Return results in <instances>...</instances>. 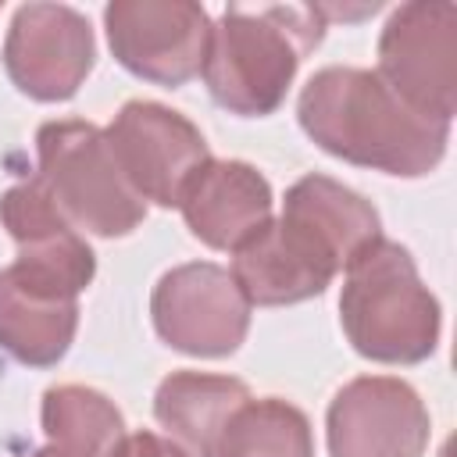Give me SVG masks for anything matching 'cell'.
I'll return each instance as SVG.
<instances>
[{"label":"cell","mask_w":457,"mask_h":457,"mask_svg":"<svg viewBox=\"0 0 457 457\" xmlns=\"http://www.w3.org/2000/svg\"><path fill=\"white\" fill-rule=\"evenodd\" d=\"M0 225L18 243V261L46 268L86 289L96 275V257L86 236L54 207L36 175L21 179L0 196Z\"/></svg>","instance_id":"5bb4252c"},{"label":"cell","mask_w":457,"mask_h":457,"mask_svg":"<svg viewBox=\"0 0 457 457\" xmlns=\"http://www.w3.org/2000/svg\"><path fill=\"white\" fill-rule=\"evenodd\" d=\"M300 129L325 154L400 179L439 168L450 125L407 107L371 68L328 64L307 79L296 100Z\"/></svg>","instance_id":"6da1fadb"},{"label":"cell","mask_w":457,"mask_h":457,"mask_svg":"<svg viewBox=\"0 0 457 457\" xmlns=\"http://www.w3.org/2000/svg\"><path fill=\"white\" fill-rule=\"evenodd\" d=\"M96 61L89 18L68 4H21L4 39V68L11 82L39 100L61 104L79 93Z\"/></svg>","instance_id":"9c48e42d"},{"label":"cell","mask_w":457,"mask_h":457,"mask_svg":"<svg viewBox=\"0 0 457 457\" xmlns=\"http://www.w3.org/2000/svg\"><path fill=\"white\" fill-rule=\"evenodd\" d=\"M375 75L418 114L453 121L457 111V7L400 4L378 36Z\"/></svg>","instance_id":"5b68a950"},{"label":"cell","mask_w":457,"mask_h":457,"mask_svg":"<svg viewBox=\"0 0 457 457\" xmlns=\"http://www.w3.org/2000/svg\"><path fill=\"white\" fill-rule=\"evenodd\" d=\"M114 457H186V453L171 439H164V436H157L150 428H139V432L125 436V443H121V450Z\"/></svg>","instance_id":"d6986e66"},{"label":"cell","mask_w":457,"mask_h":457,"mask_svg":"<svg viewBox=\"0 0 457 457\" xmlns=\"http://www.w3.org/2000/svg\"><path fill=\"white\" fill-rule=\"evenodd\" d=\"M104 29L114 61L143 82L175 89L204 71L211 18L193 0H111Z\"/></svg>","instance_id":"52a82bcc"},{"label":"cell","mask_w":457,"mask_h":457,"mask_svg":"<svg viewBox=\"0 0 457 457\" xmlns=\"http://www.w3.org/2000/svg\"><path fill=\"white\" fill-rule=\"evenodd\" d=\"M32 457H54V453H50V450H36Z\"/></svg>","instance_id":"ffe728a7"},{"label":"cell","mask_w":457,"mask_h":457,"mask_svg":"<svg viewBox=\"0 0 457 457\" xmlns=\"http://www.w3.org/2000/svg\"><path fill=\"white\" fill-rule=\"evenodd\" d=\"M328 457H421L428 411L418 389L393 375H357L328 403Z\"/></svg>","instance_id":"30bf717a"},{"label":"cell","mask_w":457,"mask_h":457,"mask_svg":"<svg viewBox=\"0 0 457 457\" xmlns=\"http://www.w3.org/2000/svg\"><path fill=\"white\" fill-rule=\"evenodd\" d=\"M325 25V4H228L211 25L200 71L211 100L239 118L278 111Z\"/></svg>","instance_id":"7a4b0ae2"},{"label":"cell","mask_w":457,"mask_h":457,"mask_svg":"<svg viewBox=\"0 0 457 457\" xmlns=\"http://www.w3.org/2000/svg\"><path fill=\"white\" fill-rule=\"evenodd\" d=\"M179 211L204 246L232 253L264 221H271V186L246 161L207 157L186 182Z\"/></svg>","instance_id":"4fadbf2b"},{"label":"cell","mask_w":457,"mask_h":457,"mask_svg":"<svg viewBox=\"0 0 457 457\" xmlns=\"http://www.w3.org/2000/svg\"><path fill=\"white\" fill-rule=\"evenodd\" d=\"M282 214L296 218L300 225H307L343 264V271L371 246L382 239V221L378 211L353 193L350 186L328 179V175H303L286 189V204Z\"/></svg>","instance_id":"2e32d148"},{"label":"cell","mask_w":457,"mask_h":457,"mask_svg":"<svg viewBox=\"0 0 457 457\" xmlns=\"http://www.w3.org/2000/svg\"><path fill=\"white\" fill-rule=\"evenodd\" d=\"M36 157L39 186L79 232L118 239L146 218V204L118 171L107 136L93 121H43L36 132Z\"/></svg>","instance_id":"277c9868"},{"label":"cell","mask_w":457,"mask_h":457,"mask_svg":"<svg viewBox=\"0 0 457 457\" xmlns=\"http://www.w3.org/2000/svg\"><path fill=\"white\" fill-rule=\"evenodd\" d=\"M150 318L157 336L189 357H228L239 350L250 328V300L211 261H189L164 271L150 296Z\"/></svg>","instance_id":"8992f818"},{"label":"cell","mask_w":457,"mask_h":457,"mask_svg":"<svg viewBox=\"0 0 457 457\" xmlns=\"http://www.w3.org/2000/svg\"><path fill=\"white\" fill-rule=\"evenodd\" d=\"M104 136L132 193L157 207H179L186 182L211 157L204 132L157 100L121 104Z\"/></svg>","instance_id":"ba28073f"},{"label":"cell","mask_w":457,"mask_h":457,"mask_svg":"<svg viewBox=\"0 0 457 457\" xmlns=\"http://www.w3.org/2000/svg\"><path fill=\"white\" fill-rule=\"evenodd\" d=\"M214 457H314L311 421L289 400L250 396L228 418Z\"/></svg>","instance_id":"ac0fdd59"},{"label":"cell","mask_w":457,"mask_h":457,"mask_svg":"<svg viewBox=\"0 0 457 457\" xmlns=\"http://www.w3.org/2000/svg\"><path fill=\"white\" fill-rule=\"evenodd\" d=\"M343 271L336 253L296 218L264 221L243 246L232 250V278L257 307H282L321 296Z\"/></svg>","instance_id":"8fae6325"},{"label":"cell","mask_w":457,"mask_h":457,"mask_svg":"<svg viewBox=\"0 0 457 457\" xmlns=\"http://www.w3.org/2000/svg\"><path fill=\"white\" fill-rule=\"evenodd\" d=\"M43 432L54 457H114L125 443V418L111 396L89 386H50L43 393Z\"/></svg>","instance_id":"e0dca14e"},{"label":"cell","mask_w":457,"mask_h":457,"mask_svg":"<svg viewBox=\"0 0 457 457\" xmlns=\"http://www.w3.org/2000/svg\"><path fill=\"white\" fill-rule=\"evenodd\" d=\"M250 400L243 378L211 371H171L154 393V418L186 457H214L236 407Z\"/></svg>","instance_id":"9a60e30c"},{"label":"cell","mask_w":457,"mask_h":457,"mask_svg":"<svg viewBox=\"0 0 457 457\" xmlns=\"http://www.w3.org/2000/svg\"><path fill=\"white\" fill-rule=\"evenodd\" d=\"M79 286L14 261L0 268V350L29 368H54L79 328Z\"/></svg>","instance_id":"7c38bea8"},{"label":"cell","mask_w":457,"mask_h":457,"mask_svg":"<svg viewBox=\"0 0 457 457\" xmlns=\"http://www.w3.org/2000/svg\"><path fill=\"white\" fill-rule=\"evenodd\" d=\"M339 321L361 357L378 364H418L436 353L443 311L421 282L411 250L382 236L346 268Z\"/></svg>","instance_id":"3957f363"}]
</instances>
